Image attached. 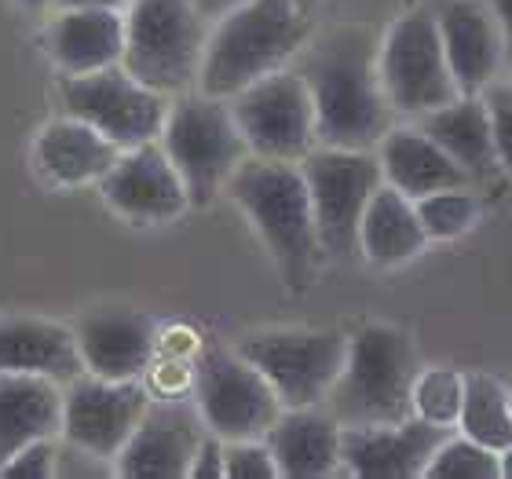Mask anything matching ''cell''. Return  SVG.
Segmentation results:
<instances>
[{"mask_svg":"<svg viewBox=\"0 0 512 479\" xmlns=\"http://www.w3.org/2000/svg\"><path fill=\"white\" fill-rule=\"evenodd\" d=\"M231 202L242 209L264 249L293 289H304L322 256L311 191L300 161H275L249 154L227 183Z\"/></svg>","mask_w":512,"mask_h":479,"instance_id":"cell-3","label":"cell"},{"mask_svg":"<svg viewBox=\"0 0 512 479\" xmlns=\"http://www.w3.org/2000/svg\"><path fill=\"white\" fill-rule=\"evenodd\" d=\"M300 74L308 81L319 125V147L377 150L395 125L381 81V41L370 26H337L304 48Z\"/></svg>","mask_w":512,"mask_h":479,"instance_id":"cell-1","label":"cell"},{"mask_svg":"<svg viewBox=\"0 0 512 479\" xmlns=\"http://www.w3.org/2000/svg\"><path fill=\"white\" fill-rule=\"evenodd\" d=\"M297 4H300L304 11H308V15H315V8H319L322 0H297Z\"/></svg>","mask_w":512,"mask_h":479,"instance_id":"cell-40","label":"cell"},{"mask_svg":"<svg viewBox=\"0 0 512 479\" xmlns=\"http://www.w3.org/2000/svg\"><path fill=\"white\" fill-rule=\"evenodd\" d=\"M19 4L30 11H44V8H52V4H59V0H19Z\"/></svg>","mask_w":512,"mask_h":479,"instance_id":"cell-38","label":"cell"},{"mask_svg":"<svg viewBox=\"0 0 512 479\" xmlns=\"http://www.w3.org/2000/svg\"><path fill=\"white\" fill-rule=\"evenodd\" d=\"M48 55L63 77L118 66L125 59V15L114 8H59L48 26Z\"/></svg>","mask_w":512,"mask_h":479,"instance_id":"cell-21","label":"cell"},{"mask_svg":"<svg viewBox=\"0 0 512 479\" xmlns=\"http://www.w3.org/2000/svg\"><path fill=\"white\" fill-rule=\"evenodd\" d=\"M381 81L399 118H421L461 96L436 11H406L381 37Z\"/></svg>","mask_w":512,"mask_h":479,"instance_id":"cell-9","label":"cell"},{"mask_svg":"<svg viewBox=\"0 0 512 479\" xmlns=\"http://www.w3.org/2000/svg\"><path fill=\"white\" fill-rule=\"evenodd\" d=\"M158 143L180 169L194 209H205L216 194L227 191L238 165L253 154L235 121L231 99L205 96L198 88L172 99Z\"/></svg>","mask_w":512,"mask_h":479,"instance_id":"cell-6","label":"cell"},{"mask_svg":"<svg viewBox=\"0 0 512 479\" xmlns=\"http://www.w3.org/2000/svg\"><path fill=\"white\" fill-rule=\"evenodd\" d=\"M0 373H41L59 384H70L85 373L77 333L63 322L37 315L0 319Z\"/></svg>","mask_w":512,"mask_h":479,"instance_id":"cell-24","label":"cell"},{"mask_svg":"<svg viewBox=\"0 0 512 479\" xmlns=\"http://www.w3.org/2000/svg\"><path fill=\"white\" fill-rule=\"evenodd\" d=\"M191 399L205 428L224 443L264 439L286 410L271 381L238 348H205L194 359Z\"/></svg>","mask_w":512,"mask_h":479,"instance_id":"cell-8","label":"cell"},{"mask_svg":"<svg viewBox=\"0 0 512 479\" xmlns=\"http://www.w3.org/2000/svg\"><path fill=\"white\" fill-rule=\"evenodd\" d=\"M85 373L107 381H139L158 355V322L136 308H96L74 326Z\"/></svg>","mask_w":512,"mask_h":479,"instance_id":"cell-18","label":"cell"},{"mask_svg":"<svg viewBox=\"0 0 512 479\" xmlns=\"http://www.w3.org/2000/svg\"><path fill=\"white\" fill-rule=\"evenodd\" d=\"M238 352L264 373L282 406H326L348 359V333L264 330L238 341Z\"/></svg>","mask_w":512,"mask_h":479,"instance_id":"cell-10","label":"cell"},{"mask_svg":"<svg viewBox=\"0 0 512 479\" xmlns=\"http://www.w3.org/2000/svg\"><path fill=\"white\" fill-rule=\"evenodd\" d=\"M417 348L410 333L388 322H366L348 333V359L333 384L326 410L344 428L399 425L414 417Z\"/></svg>","mask_w":512,"mask_h":479,"instance_id":"cell-4","label":"cell"},{"mask_svg":"<svg viewBox=\"0 0 512 479\" xmlns=\"http://www.w3.org/2000/svg\"><path fill=\"white\" fill-rule=\"evenodd\" d=\"M121 158V147L88 121L66 114L37 132L33 165L55 187H88L99 183Z\"/></svg>","mask_w":512,"mask_h":479,"instance_id":"cell-20","label":"cell"},{"mask_svg":"<svg viewBox=\"0 0 512 479\" xmlns=\"http://www.w3.org/2000/svg\"><path fill=\"white\" fill-rule=\"evenodd\" d=\"M209 19L198 0H132L125 11V66L165 96L198 88Z\"/></svg>","mask_w":512,"mask_h":479,"instance_id":"cell-5","label":"cell"},{"mask_svg":"<svg viewBox=\"0 0 512 479\" xmlns=\"http://www.w3.org/2000/svg\"><path fill=\"white\" fill-rule=\"evenodd\" d=\"M150 406V392L139 381H107L81 373L66 384L63 439L99 461H114L136 432Z\"/></svg>","mask_w":512,"mask_h":479,"instance_id":"cell-13","label":"cell"},{"mask_svg":"<svg viewBox=\"0 0 512 479\" xmlns=\"http://www.w3.org/2000/svg\"><path fill=\"white\" fill-rule=\"evenodd\" d=\"M428 479H498L502 476V454L491 447L476 443L472 436H454L450 432L443 439V447L436 450V458L428 461Z\"/></svg>","mask_w":512,"mask_h":479,"instance_id":"cell-30","label":"cell"},{"mask_svg":"<svg viewBox=\"0 0 512 479\" xmlns=\"http://www.w3.org/2000/svg\"><path fill=\"white\" fill-rule=\"evenodd\" d=\"M66 384L41 373H0V465L37 439L63 436Z\"/></svg>","mask_w":512,"mask_h":479,"instance_id":"cell-22","label":"cell"},{"mask_svg":"<svg viewBox=\"0 0 512 479\" xmlns=\"http://www.w3.org/2000/svg\"><path fill=\"white\" fill-rule=\"evenodd\" d=\"M187 479H224V439L213 436V432L202 439Z\"/></svg>","mask_w":512,"mask_h":479,"instance_id":"cell-34","label":"cell"},{"mask_svg":"<svg viewBox=\"0 0 512 479\" xmlns=\"http://www.w3.org/2000/svg\"><path fill=\"white\" fill-rule=\"evenodd\" d=\"M450 432L454 428L421 417H406L399 425L344 428L341 469L355 479H417L428 472V461L436 458Z\"/></svg>","mask_w":512,"mask_h":479,"instance_id":"cell-16","label":"cell"},{"mask_svg":"<svg viewBox=\"0 0 512 479\" xmlns=\"http://www.w3.org/2000/svg\"><path fill=\"white\" fill-rule=\"evenodd\" d=\"M502 476H505V479H512V447H509V450H502Z\"/></svg>","mask_w":512,"mask_h":479,"instance_id":"cell-39","label":"cell"},{"mask_svg":"<svg viewBox=\"0 0 512 479\" xmlns=\"http://www.w3.org/2000/svg\"><path fill=\"white\" fill-rule=\"evenodd\" d=\"M300 169L311 191L322 256L352 260L359 253V227H363L366 205L384 187L377 150L315 147L300 161Z\"/></svg>","mask_w":512,"mask_h":479,"instance_id":"cell-7","label":"cell"},{"mask_svg":"<svg viewBox=\"0 0 512 479\" xmlns=\"http://www.w3.org/2000/svg\"><path fill=\"white\" fill-rule=\"evenodd\" d=\"M99 194L121 220L136 227L172 224L187 209H194L180 169L169 161L158 139L121 150L114 169L99 180Z\"/></svg>","mask_w":512,"mask_h":479,"instance_id":"cell-15","label":"cell"},{"mask_svg":"<svg viewBox=\"0 0 512 479\" xmlns=\"http://www.w3.org/2000/svg\"><path fill=\"white\" fill-rule=\"evenodd\" d=\"M231 110L256 158L304 161L319 147L315 103L300 70L282 66L275 74L253 81L238 96H231Z\"/></svg>","mask_w":512,"mask_h":479,"instance_id":"cell-11","label":"cell"},{"mask_svg":"<svg viewBox=\"0 0 512 479\" xmlns=\"http://www.w3.org/2000/svg\"><path fill=\"white\" fill-rule=\"evenodd\" d=\"M311 15L297 0H242L209 26L198 92L231 99L308 48Z\"/></svg>","mask_w":512,"mask_h":479,"instance_id":"cell-2","label":"cell"},{"mask_svg":"<svg viewBox=\"0 0 512 479\" xmlns=\"http://www.w3.org/2000/svg\"><path fill=\"white\" fill-rule=\"evenodd\" d=\"M483 103L491 114L494 147H498L502 169L512 172V81H494L491 88H483Z\"/></svg>","mask_w":512,"mask_h":479,"instance_id":"cell-32","label":"cell"},{"mask_svg":"<svg viewBox=\"0 0 512 479\" xmlns=\"http://www.w3.org/2000/svg\"><path fill=\"white\" fill-rule=\"evenodd\" d=\"M428 235L417 216V202L384 183L366 205L363 227H359V256L377 267H399L425 253Z\"/></svg>","mask_w":512,"mask_h":479,"instance_id":"cell-26","label":"cell"},{"mask_svg":"<svg viewBox=\"0 0 512 479\" xmlns=\"http://www.w3.org/2000/svg\"><path fill=\"white\" fill-rule=\"evenodd\" d=\"M242 0H198V8L205 11V19H220L224 11H231V8H238Z\"/></svg>","mask_w":512,"mask_h":479,"instance_id":"cell-37","label":"cell"},{"mask_svg":"<svg viewBox=\"0 0 512 479\" xmlns=\"http://www.w3.org/2000/svg\"><path fill=\"white\" fill-rule=\"evenodd\" d=\"M436 22L461 96H483V88L498 81L509 59L498 15L487 0H443Z\"/></svg>","mask_w":512,"mask_h":479,"instance_id":"cell-17","label":"cell"},{"mask_svg":"<svg viewBox=\"0 0 512 479\" xmlns=\"http://www.w3.org/2000/svg\"><path fill=\"white\" fill-rule=\"evenodd\" d=\"M461 403H465V373L447 366H428L414 381V417L443 428H458Z\"/></svg>","mask_w":512,"mask_h":479,"instance_id":"cell-29","label":"cell"},{"mask_svg":"<svg viewBox=\"0 0 512 479\" xmlns=\"http://www.w3.org/2000/svg\"><path fill=\"white\" fill-rule=\"evenodd\" d=\"M209 436L198 403L183 395L150 399L147 414L114 458V472L125 479H183L191 476L194 454Z\"/></svg>","mask_w":512,"mask_h":479,"instance_id":"cell-14","label":"cell"},{"mask_svg":"<svg viewBox=\"0 0 512 479\" xmlns=\"http://www.w3.org/2000/svg\"><path fill=\"white\" fill-rule=\"evenodd\" d=\"M417 125L458 161L472 183H491L498 172H505L498 147H494L491 114H487L483 96H458L447 107L421 114Z\"/></svg>","mask_w":512,"mask_h":479,"instance_id":"cell-25","label":"cell"},{"mask_svg":"<svg viewBox=\"0 0 512 479\" xmlns=\"http://www.w3.org/2000/svg\"><path fill=\"white\" fill-rule=\"evenodd\" d=\"M224 479H278V461L267 439L224 443Z\"/></svg>","mask_w":512,"mask_h":479,"instance_id":"cell-31","label":"cell"},{"mask_svg":"<svg viewBox=\"0 0 512 479\" xmlns=\"http://www.w3.org/2000/svg\"><path fill=\"white\" fill-rule=\"evenodd\" d=\"M491 11L498 15L502 22V33H505V48H509V59H512V0H487Z\"/></svg>","mask_w":512,"mask_h":479,"instance_id":"cell-35","label":"cell"},{"mask_svg":"<svg viewBox=\"0 0 512 479\" xmlns=\"http://www.w3.org/2000/svg\"><path fill=\"white\" fill-rule=\"evenodd\" d=\"M458 428L491 450L512 447V388L487 370L465 373V403Z\"/></svg>","mask_w":512,"mask_h":479,"instance_id":"cell-27","label":"cell"},{"mask_svg":"<svg viewBox=\"0 0 512 479\" xmlns=\"http://www.w3.org/2000/svg\"><path fill=\"white\" fill-rule=\"evenodd\" d=\"M132 0H59V8H114L125 11Z\"/></svg>","mask_w":512,"mask_h":479,"instance_id":"cell-36","label":"cell"},{"mask_svg":"<svg viewBox=\"0 0 512 479\" xmlns=\"http://www.w3.org/2000/svg\"><path fill=\"white\" fill-rule=\"evenodd\" d=\"M59 99H63L66 114L99 128L121 150L158 139L172 107V96L143 85L121 63L96 70V74L63 77Z\"/></svg>","mask_w":512,"mask_h":479,"instance_id":"cell-12","label":"cell"},{"mask_svg":"<svg viewBox=\"0 0 512 479\" xmlns=\"http://www.w3.org/2000/svg\"><path fill=\"white\" fill-rule=\"evenodd\" d=\"M344 425L326 406H289L267 432V447L286 479H326L341 469Z\"/></svg>","mask_w":512,"mask_h":479,"instance_id":"cell-19","label":"cell"},{"mask_svg":"<svg viewBox=\"0 0 512 479\" xmlns=\"http://www.w3.org/2000/svg\"><path fill=\"white\" fill-rule=\"evenodd\" d=\"M4 479H52L59 476V450L55 439H37L30 447H22L11 461L0 465Z\"/></svg>","mask_w":512,"mask_h":479,"instance_id":"cell-33","label":"cell"},{"mask_svg":"<svg viewBox=\"0 0 512 479\" xmlns=\"http://www.w3.org/2000/svg\"><path fill=\"white\" fill-rule=\"evenodd\" d=\"M377 158H381L384 183L403 191L414 202L436 191H450V187H476L458 161L450 158L417 121L388 128V136L377 143Z\"/></svg>","mask_w":512,"mask_h":479,"instance_id":"cell-23","label":"cell"},{"mask_svg":"<svg viewBox=\"0 0 512 479\" xmlns=\"http://www.w3.org/2000/svg\"><path fill=\"white\" fill-rule=\"evenodd\" d=\"M417 216H421L428 242H450V238L469 235L480 224L483 202L476 187H450V191L417 198Z\"/></svg>","mask_w":512,"mask_h":479,"instance_id":"cell-28","label":"cell"}]
</instances>
